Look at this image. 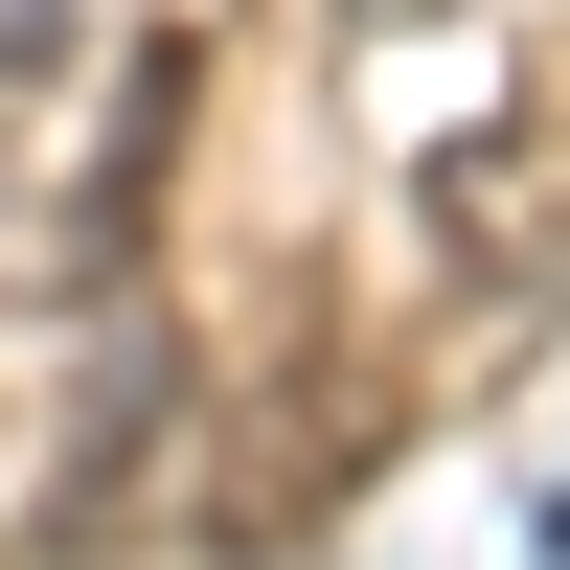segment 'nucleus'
Listing matches in <instances>:
<instances>
[{"instance_id": "f03ea898", "label": "nucleus", "mask_w": 570, "mask_h": 570, "mask_svg": "<svg viewBox=\"0 0 570 570\" xmlns=\"http://www.w3.org/2000/svg\"><path fill=\"white\" fill-rule=\"evenodd\" d=\"M434 274H456V297H548V274H570V91L434 160Z\"/></svg>"}, {"instance_id": "f257e3e1", "label": "nucleus", "mask_w": 570, "mask_h": 570, "mask_svg": "<svg viewBox=\"0 0 570 570\" xmlns=\"http://www.w3.org/2000/svg\"><path fill=\"white\" fill-rule=\"evenodd\" d=\"M160 411H183V343H160V297H137V252L0 297V548L115 525V480L160 456Z\"/></svg>"}, {"instance_id": "20e7f679", "label": "nucleus", "mask_w": 570, "mask_h": 570, "mask_svg": "<svg viewBox=\"0 0 570 570\" xmlns=\"http://www.w3.org/2000/svg\"><path fill=\"white\" fill-rule=\"evenodd\" d=\"M365 23H411V0H365Z\"/></svg>"}, {"instance_id": "7ed1b4c3", "label": "nucleus", "mask_w": 570, "mask_h": 570, "mask_svg": "<svg viewBox=\"0 0 570 570\" xmlns=\"http://www.w3.org/2000/svg\"><path fill=\"white\" fill-rule=\"evenodd\" d=\"M23 69H69V23H46V0H0V91H23Z\"/></svg>"}]
</instances>
